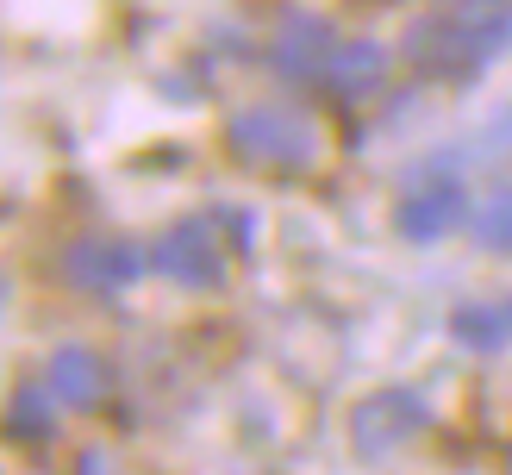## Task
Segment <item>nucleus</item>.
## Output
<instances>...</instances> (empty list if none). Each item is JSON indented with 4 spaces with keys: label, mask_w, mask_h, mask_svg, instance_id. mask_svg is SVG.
<instances>
[{
    "label": "nucleus",
    "mask_w": 512,
    "mask_h": 475,
    "mask_svg": "<svg viewBox=\"0 0 512 475\" xmlns=\"http://www.w3.org/2000/svg\"><path fill=\"white\" fill-rule=\"evenodd\" d=\"M232 144L256 163H306L313 157V132L300 119L275 113V107H256V113H238L232 119Z\"/></svg>",
    "instance_id": "nucleus-1"
},
{
    "label": "nucleus",
    "mask_w": 512,
    "mask_h": 475,
    "mask_svg": "<svg viewBox=\"0 0 512 475\" xmlns=\"http://www.w3.org/2000/svg\"><path fill=\"white\" fill-rule=\"evenodd\" d=\"M425 425V407H419V394H406V388H394V394H375V400H363L356 407V425H350V438H356V450L363 457H381V450H394V444H406Z\"/></svg>",
    "instance_id": "nucleus-2"
},
{
    "label": "nucleus",
    "mask_w": 512,
    "mask_h": 475,
    "mask_svg": "<svg viewBox=\"0 0 512 475\" xmlns=\"http://www.w3.org/2000/svg\"><path fill=\"white\" fill-rule=\"evenodd\" d=\"M163 269L175 275V282H194V288L219 282V250H213V225H207V219H188V225H175V232L163 238Z\"/></svg>",
    "instance_id": "nucleus-3"
},
{
    "label": "nucleus",
    "mask_w": 512,
    "mask_h": 475,
    "mask_svg": "<svg viewBox=\"0 0 512 475\" xmlns=\"http://www.w3.org/2000/svg\"><path fill=\"white\" fill-rule=\"evenodd\" d=\"M456 213H463V194L444 182L438 194H413L394 219H400V232H406V238H419V244H425V238H444L450 225H456Z\"/></svg>",
    "instance_id": "nucleus-4"
},
{
    "label": "nucleus",
    "mask_w": 512,
    "mask_h": 475,
    "mask_svg": "<svg viewBox=\"0 0 512 475\" xmlns=\"http://www.w3.org/2000/svg\"><path fill=\"white\" fill-rule=\"evenodd\" d=\"M50 388L63 400H75V407H88V400L107 394V369H100L94 350H63V357L50 363Z\"/></svg>",
    "instance_id": "nucleus-5"
},
{
    "label": "nucleus",
    "mask_w": 512,
    "mask_h": 475,
    "mask_svg": "<svg viewBox=\"0 0 512 475\" xmlns=\"http://www.w3.org/2000/svg\"><path fill=\"white\" fill-rule=\"evenodd\" d=\"M275 50H281V69L306 75V69H313L319 57H331V32H325V19H313V13H294L288 25H281Z\"/></svg>",
    "instance_id": "nucleus-6"
},
{
    "label": "nucleus",
    "mask_w": 512,
    "mask_h": 475,
    "mask_svg": "<svg viewBox=\"0 0 512 475\" xmlns=\"http://www.w3.org/2000/svg\"><path fill=\"white\" fill-rule=\"evenodd\" d=\"M144 269V257L132 244H82L75 250V275L94 288H119V282H132V275Z\"/></svg>",
    "instance_id": "nucleus-7"
},
{
    "label": "nucleus",
    "mask_w": 512,
    "mask_h": 475,
    "mask_svg": "<svg viewBox=\"0 0 512 475\" xmlns=\"http://www.w3.org/2000/svg\"><path fill=\"white\" fill-rule=\"evenodd\" d=\"M381 69H388L381 44H350V50H331V88H338V94H363Z\"/></svg>",
    "instance_id": "nucleus-8"
},
{
    "label": "nucleus",
    "mask_w": 512,
    "mask_h": 475,
    "mask_svg": "<svg viewBox=\"0 0 512 475\" xmlns=\"http://www.w3.org/2000/svg\"><path fill=\"white\" fill-rule=\"evenodd\" d=\"M456 338L475 344V350H494V344L506 338V319L488 313V307H463V313H456Z\"/></svg>",
    "instance_id": "nucleus-9"
},
{
    "label": "nucleus",
    "mask_w": 512,
    "mask_h": 475,
    "mask_svg": "<svg viewBox=\"0 0 512 475\" xmlns=\"http://www.w3.org/2000/svg\"><path fill=\"white\" fill-rule=\"evenodd\" d=\"M475 238H481V244H494V250L512 244V194H494L488 207L475 213Z\"/></svg>",
    "instance_id": "nucleus-10"
}]
</instances>
